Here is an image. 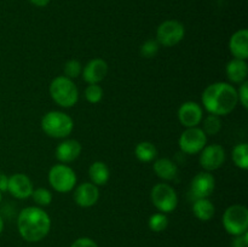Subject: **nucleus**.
<instances>
[{
    "label": "nucleus",
    "mask_w": 248,
    "mask_h": 247,
    "mask_svg": "<svg viewBox=\"0 0 248 247\" xmlns=\"http://www.w3.org/2000/svg\"><path fill=\"white\" fill-rule=\"evenodd\" d=\"M201 103L210 114L217 116L228 115L239 103L236 87L229 82H213L203 90Z\"/></svg>",
    "instance_id": "f257e3e1"
},
{
    "label": "nucleus",
    "mask_w": 248,
    "mask_h": 247,
    "mask_svg": "<svg viewBox=\"0 0 248 247\" xmlns=\"http://www.w3.org/2000/svg\"><path fill=\"white\" fill-rule=\"evenodd\" d=\"M17 230L27 242H39L51 230V218L45 210L38 206H28L18 213Z\"/></svg>",
    "instance_id": "f03ea898"
},
{
    "label": "nucleus",
    "mask_w": 248,
    "mask_h": 247,
    "mask_svg": "<svg viewBox=\"0 0 248 247\" xmlns=\"http://www.w3.org/2000/svg\"><path fill=\"white\" fill-rule=\"evenodd\" d=\"M41 130L51 138L64 139L74 130V120L64 111L51 110L41 118Z\"/></svg>",
    "instance_id": "7ed1b4c3"
},
{
    "label": "nucleus",
    "mask_w": 248,
    "mask_h": 247,
    "mask_svg": "<svg viewBox=\"0 0 248 247\" xmlns=\"http://www.w3.org/2000/svg\"><path fill=\"white\" fill-rule=\"evenodd\" d=\"M48 92L52 101L62 108H72L79 101V90L74 80L64 75L56 77L51 81Z\"/></svg>",
    "instance_id": "20e7f679"
},
{
    "label": "nucleus",
    "mask_w": 248,
    "mask_h": 247,
    "mask_svg": "<svg viewBox=\"0 0 248 247\" xmlns=\"http://www.w3.org/2000/svg\"><path fill=\"white\" fill-rule=\"evenodd\" d=\"M51 188L61 194L70 193L77 185V173L70 166L65 164H56L50 169L47 174Z\"/></svg>",
    "instance_id": "39448f33"
},
{
    "label": "nucleus",
    "mask_w": 248,
    "mask_h": 247,
    "mask_svg": "<svg viewBox=\"0 0 248 247\" xmlns=\"http://www.w3.org/2000/svg\"><path fill=\"white\" fill-rule=\"evenodd\" d=\"M223 228L229 235L236 236L248 232V210L244 205H232L222 217Z\"/></svg>",
    "instance_id": "423d86ee"
},
{
    "label": "nucleus",
    "mask_w": 248,
    "mask_h": 247,
    "mask_svg": "<svg viewBox=\"0 0 248 247\" xmlns=\"http://www.w3.org/2000/svg\"><path fill=\"white\" fill-rule=\"evenodd\" d=\"M150 200L159 212L171 213L178 206V195L171 184L157 183L150 191Z\"/></svg>",
    "instance_id": "0eeeda50"
},
{
    "label": "nucleus",
    "mask_w": 248,
    "mask_h": 247,
    "mask_svg": "<svg viewBox=\"0 0 248 247\" xmlns=\"http://www.w3.org/2000/svg\"><path fill=\"white\" fill-rule=\"evenodd\" d=\"M186 36V28L183 23L177 19L164 21L156 29V41L160 46L172 47L181 43Z\"/></svg>",
    "instance_id": "6e6552de"
},
{
    "label": "nucleus",
    "mask_w": 248,
    "mask_h": 247,
    "mask_svg": "<svg viewBox=\"0 0 248 247\" xmlns=\"http://www.w3.org/2000/svg\"><path fill=\"white\" fill-rule=\"evenodd\" d=\"M208 136L201 127L186 128L178 139V145L184 154L196 155L207 145Z\"/></svg>",
    "instance_id": "1a4fd4ad"
},
{
    "label": "nucleus",
    "mask_w": 248,
    "mask_h": 247,
    "mask_svg": "<svg viewBox=\"0 0 248 247\" xmlns=\"http://www.w3.org/2000/svg\"><path fill=\"white\" fill-rule=\"evenodd\" d=\"M199 164L203 171L212 172L220 169L227 160V152L219 144H208L201 150Z\"/></svg>",
    "instance_id": "9d476101"
},
{
    "label": "nucleus",
    "mask_w": 248,
    "mask_h": 247,
    "mask_svg": "<svg viewBox=\"0 0 248 247\" xmlns=\"http://www.w3.org/2000/svg\"><path fill=\"white\" fill-rule=\"evenodd\" d=\"M216 189V179L211 172L202 171L194 176L190 183V193L194 200L210 198Z\"/></svg>",
    "instance_id": "9b49d317"
},
{
    "label": "nucleus",
    "mask_w": 248,
    "mask_h": 247,
    "mask_svg": "<svg viewBox=\"0 0 248 247\" xmlns=\"http://www.w3.org/2000/svg\"><path fill=\"white\" fill-rule=\"evenodd\" d=\"M178 120L186 128L198 127L203 119V110L198 102L186 101L178 109Z\"/></svg>",
    "instance_id": "f8f14e48"
},
{
    "label": "nucleus",
    "mask_w": 248,
    "mask_h": 247,
    "mask_svg": "<svg viewBox=\"0 0 248 247\" xmlns=\"http://www.w3.org/2000/svg\"><path fill=\"white\" fill-rule=\"evenodd\" d=\"M74 201L82 208H89L96 205L99 200V189L91 182H84L74 189Z\"/></svg>",
    "instance_id": "ddd939ff"
},
{
    "label": "nucleus",
    "mask_w": 248,
    "mask_h": 247,
    "mask_svg": "<svg viewBox=\"0 0 248 247\" xmlns=\"http://www.w3.org/2000/svg\"><path fill=\"white\" fill-rule=\"evenodd\" d=\"M34 186L31 178L24 173H15L9 177L7 191L14 198L18 199V200H24V199L31 198Z\"/></svg>",
    "instance_id": "4468645a"
},
{
    "label": "nucleus",
    "mask_w": 248,
    "mask_h": 247,
    "mask_svg": "<svg viewBox=\"0 0 248 247\" xmlns=\"http://www.w3.org/2000/svg\"><path fill=\"white\" fill-rule=\"evenodd\" d=\"M108 74V63L103 58H93L82 68L81 77L87 84H99Z\"/></svg>",
    "instance_id": "2eb2a0df"
},
{
    "label": "nucleus",
    "mask_w": 248,
    "mask_h": 247,
    "mask_svg": "<svg viewBox=\"0 0 248 247\" xmlns=\"http://www.w3.org/2000/svg\"><path fill=\"white\" fill-rule=\"evenodd\" d=\"M82 147L79 140L77 139H64L56 147L55 156L61 164H70L75 161L81 154Z\"/></svg>",
    "instance_id": "dca6fc26"
},
{
    "label": "nucleus",
    "mask_w": 248,
    "mask_h": 247,
    "mask_svg": "<svg viewBox=\"0 0 248 247\" xmlns=\"http://www.w3.org/2000/svg\"><path fill=\"white\" fill-rule=\"evenodd\" d=\"M230 53L237 60L247 61L248 58V31L239 29L232 35L229 40Z\"/></svg>",
    "instance_id": "f3484780"
},
{
    "label": "nucleus",
    "mask_w": 248,
    "mask_h": 247,
    "mask_svg": "<svg viewBox=\"0 0 248 247\" xmlns=\"http://www.w3.org/2000/svg\"><path fill=\"white\" fill-rule=\"evenodd\" d=\"M225 74H227L228 80L232 84H242V82L247 81L248 75V65L247 62L244 60H237V58H232L229 61L225 67Z\"/></svg>",
    "instance_id": "a211bd4d"
},
{
    "label": "nucleus",
    "mask_w": 248,
    "mask_h": 247,
    "mask_svg": "<svg viewBox=\"0 0 248 247\" xmlns=\"http://www.w3.org/2000/svg\"><path fill=\"white\" fill-rule=\"evenodd\" d=\"M155 174L162 181H173L178 174V166L169 157L155 160L153 164Z\"/></svg>",
    "instance_id": "6ab92c4d"
},
{
    "label": "nucleus",
    "mask_w": 248,
    "mask_h": 247,
    "mask_svg": "<svg viewBox=\"0 0 248 247\" xmlns=\"http://www.w3.org/2000/svg\"><path fill=\"white\" fill-rule=\"evenodd\" d=\"M89 177L90 182L93 183L94 185H106L110 178V170H109L108 165L104 164L103 161H94L89 167Z\"/></svg>",
    "instance_id": "aec40b11"
},
{
    "label": "nucleus",
    "mask_w": 248,
    "mask_h": 247,
    "mask_svg": "<svg viewBox=\"0 0 248 247\" xmlns=\"http://www.w3.org/2000/svg\"><path fill=\"white\" fill-rule=\"evenodd\" d=\"M193 213L201 222H208L215 217L216 207L210 199H196L193 202Z\"/></svg>",
    "instance_id": "412c9836"
},
{
    "label": "nucleus",
    "mask_w": 248,
    "mask_h": 247,
    "mask_svg": "<svg viewBox=\"0 0 248 247\" xmlns=\"http://www.w3.org/2000/svg\"><path fill=\"white\" fill-rule=\"evenodd\" d=\"M157 149L152 142H140L136 145L135 148V156L136 159L143 164H149L156 159Z\"/></svg>",
    "instance_id": "4be33fe9"
},
{
    "label": "nucleus",
    "mask_w": 248,
    "mask_h": 247,
    "mask_svg": "<svg viewBox=\"0 0 248 247\" xmlns=\"http://www.w3.org/2000/svg\"><path fill=\"white\" fill-rule=\"evenodd\" d=\"M232 162L236 167L241 170L248 169V144L247 143H239L234 147L232 152Z\"/></svg>",
    "instance_id": "5701e85b"
},
{
    "label": "nucleus",
    "mask_w": 248,
    "mask_h": 247,
    "mask_svg": "<svg viewBox=\"0 0 248 247\" xmlns=\"http://www.w3.org/2000/svg\"><path fill=\"white\" fill-rule=\"evenodd\" d=\"M169 217L162 212H156L152 215L148 220V227L152 232H161L167 229L169 227Z\"/></svg>",
    "instance_id": "b1692460"
},
{
    "label": "nucleus",
    "mask_w": 248,
    "mask_h": 247,
    "mask_svg": "<svg viewBox=\"0 0 248 247\" xmlns=\"http://www.w3.org/2000/svg\"><path fill=\"white\" fill-rule=\"evenodd\" d=\"M202 124V131L207 136H216L222 130V120H220V116L213 115V114H210L203 120Z\"/></svg>",
    "instance_id": "393cba45"
},
{
    "label": "nucleus",
    "mask_w": 248,
    "mask_h": 247,
    "mask_svg": "<svg viewBox=\"0 0 248 247\" xmlns=\"http://www.w3.org/2000/svg\"><path fill=\"white\" fill-rule=\"evenodd\" d=\"M84 94L89 103L97 104L103 98V89L98 84H89L85 89Z\"/></svg>",
    "instance_id": "a878e982"
},
{
    "label": "nucleus",
    "mask_w": 248,
    "mask_h": 247,
    "mask_svg": "<svg viewBox=\"0 0 248 247\" xmlns=\"http://www.w3.org/2000/svg\"><path fill=\"white\" fill-rule=\"evenodd\" d=\"M31 198L38 206H48L52 202L53 195L48 189L36 188L31 193Z\"/></svg>",
    "instance_id": "bb28decb"
},
{
    "label": "nucleus",
    "mask_w": 248,
    "mask_h": 247,
    "mask_svg": "<svg viewBox=\"0 0 248 247\" xmlns=\"http://www.w3.org/2000/svg\"><path fill=\"white\" fill-rule=\"evenodd\" d=\"M63 70H64V77L74 80L81 75L82 64L78 60H69L65 62Z\"/></svg>",
    "instance_id": "cd10ccee"
},
{
    "label": "nucleus",
    "mask_w": 248,
    "mask_h": 247,
    "mask_svg": "<svg viewBox=\"0 0 248 247\" xmlns=\"http://www.w3.org/2000/svg\"><path fill=\"white\" fill-rule=\"evenodd\" d=\"M160 50V44L157 43L156 39H149L144 41L143 45L140 46V56L144 58H153L157 55Z\"/></svg>",
    "instance_id": "c85d7f7f"
},
{
    "label": "nucleus",
    "mask_w": 248,
    "mask_h": 247,
    "mask_svg": "<svg viewBox=\"0 0 248 247\" xmlns=\"http://www.w3.org/2000/svg\"><path fill=\"white\" fill-rule=\"evenodd\" d=\"M237 97L239 102L245 109H248V81L240 84L239 90H237Z\"/></svg>",
    "instance_id": "c756f323"
},
{
    "label": "nucleus",
    "mask_w": 248,
    "mask_h": 247,
    "mask_svg": "<svg viewBox=\"0 0 248 247\" xmlns=\"http://www.w3.org/2000/svg\"><path fill=\"white\" fill-rule=\"evenodd\" d=\"M70 247H98V245H97V242L94 241L93 239H91V237L84 236L75 240V241L70 245Z\"/></svg>",
    "instance_id": "7c9ffc66"
},
{
    "label": "nucleus",
    "mask_w": 248,
    "mask_h": 247,
    "mask_svg": "<svg viewBox=\"0 0 248 247\" xmlns=\"http://www.w3.org/2000/svg\"><path fill=\"white\" fill-rule=\"evenodd\" d=\"M232 247H248V232L234 236L232 240Z\"/></svg>",
    "instance_id": "2f4dec72"
},
{
    "label": "nucleus",
    "mask_w": 248,
    "mask_h": 247,
    "mask_svg": "<svg viewBox=\"0 0 248 247\" xmlns=\"http://www.w3.org/2000/svg\"><path fill=\"white\" fill-rule=\"evenodd\" d=\"M7 185H9V177L0 172V191L1 193L7 191Z\"/></svg>",
    "instance_id": "473e14b6"
},
{
    "label": "nucleus",
    "mask_w": 248,
    "mask_h": 247,
    "mask_svg": "<svg viewBox=\"0 0 248 247\" xmlns=\"http://www.w3.org/2000/svg\"><path fill=\"white\" fill-rule=\"evenodd\" d=\"M29 1H31V4L36 7H45V6H47L48 2H50V0H29Z\"/></svg>",
    "instance_id": "72a5a7b5"
},
{
    "label": "nucleus",
    "mask_w": 248,
    "mask_h": 247,
    "mask_svg": "<svg viewBox=\"0 0 248 247\" xmlns=\"http://www.w3.org/2000/svg\"><path fill=\"white\" fill-rule=\"evenodd\" d=\"M4 227H5L4 219H2L1 215H0V234H1V232H2V230H4Z\"/></svg>",
    "instance_id": "f704fd0d"
},
{
    "label": "nucleus",
    "mask_w": 248,
    "mask_h": 247,
    "mask_svg": "<svg viewBox=\"0 0 248 247\" xmlns=\"http://www.w3.org/2000/svg\"><path fill=\"white\" fill-rule=\"evenodd\" d=\"M1 200H2V193L0 191V203H1Z\"/></svg>",
    "instance_id": "c9c22d12"
}]
</instances>
